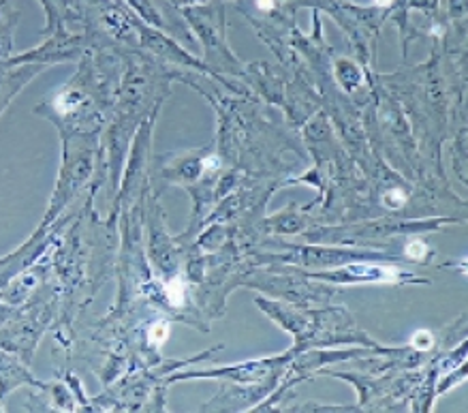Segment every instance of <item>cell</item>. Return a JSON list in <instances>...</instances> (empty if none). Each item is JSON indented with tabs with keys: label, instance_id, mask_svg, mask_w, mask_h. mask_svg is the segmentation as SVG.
I'll return each mask as SVG.
<instances>
[{
	"label": "cell",
	"instance_id": "1",
	"mask_svg": "<svg viewBox=\"0 0 468 413\" xmlns=\"http://www.w3.org/2000/svg\"><path fill=\"white\" fill-rule=\"evenodd\" d=\"M167 289H169L167 295H169V300H171V304L180 306V304L184 302V291H182V283H180V281H173Z\"/></svg>",
	"mask_w": 468,
	"mask_h": 413
},
{
	"label": "cell",
	"instance_id": "2",
	"mask_svg": "<svg viewBox=\"0 0 468 413\" xmlns=\"http://www.w3.org/2000/svg\"><path fill=\"white\" fill-rule=\"evenodd\" d=\"M413 345L417 349H430L432 347V334L428 330H419L415 336H413Z\"/></svg>",
	"mask_w": 468,
	"mask_h": 413
},
{
	"label": "cell",
	"instance_id": "3",
	"mask_svg": "<svg viewBox=\"0 0 468 413\" xmlns=\"http://www.w3.org/2000/svg\"><path fill=\"white\" fill-rule=\"evenodd\" d=\"M425 253H428V248H425V244L423 242H419V240L411 242V244L406 246V255L413 257V259H423Z\"/></svg>",
	"mask_w": 468,
	"mask_h": 413
},
{
	"label": "cell",
	"instance_id": "4",
	"mask_svg": "<svg viewBox=\"0 0 468 413\" xmlns=\"http://www.w3.org/2000/svg\"><path fill=\"white\" fill-rule=\"evenodd\" d=\"M404 199H406V195L402 191H389L387 195L383 197V201L387 204L389 208H398V206H402L404 204Z\"/></svg>",
	"mask_w": 468,
	"mask_h": 413
},
{
	"label": "cell",
	"instance_id": "5",
	"mask_svg": "<svg viewBox=\"0 0 468 413\" xmlns=\"http://www.w3.org/2000/svg\"><path fill=\"white\" fill-rule=\"evenodd\" d=\"M160 326H162V323H160ZM165 336H167V328L165 326H162V328H158V330H152V341H156V343H162V341H165Z\"/></svg>",
	"mask_w": 468,
	"mask_h": 413
},
{
	"label": "cell",
	"instance_id": "6",
	"mask_svg": "<svg viewBox=\"0 0 468 413\" xmlns=\"http://www.w3.org/2000/svg\"><path fill=\"white\" fill-rule=\"evenodd\" d=\"M257 4H259L263 11H269V9H274V0H259V2H257Z\"/></svg>",
	"mask_w": 468,
	"mask_h": 413
},
{
	"label": "cell",
	"instance_id": "7",
	"mask_svg": "<svg viewBox=\"0 0 468 413\" xmlns=\"http://www.w3.org/2000/svg\"><path fill=\"white\" fill-rule=\"evenodd\" d=\"M376 2H378V4H387L389 0H376Z\"/></svg>",
	"mask_w": 468,
	"mask_h": 413
}]
</instances>
